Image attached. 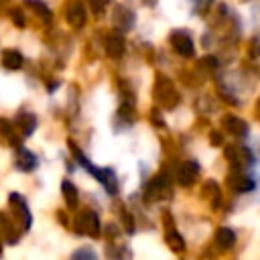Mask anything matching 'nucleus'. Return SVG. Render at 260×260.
I'll return each mask as SVG.
<instances>
[{
	"label": "nucleus",
	"mask_w": 260,
	"mask_h": 260,
	"mask_svg": "<svg viewBox=\"0 0 260 260\" xmlns=\"http://www.w3.org/2000/svg\"><path fill=\"white\" fill-rule=\"evenodd\" d=\"M75 225H77V230L81 232V234H85V236H89V238H98L100 236V217H98V213L95 211H81L79 215H77V219H75Z\"/></svg>",
	"instance_id": "f257e3e1"
},
{
	"label": "nucleus",
	"mask_w": 260,
	"mask_h": 260,
	"mask_svg": "<svg viewBox=\"0 0 260 260\" xmlns=\"http://www.w3.org/2000/svg\"><path fill=\"white\" fill-rule=\"evenodd\" d=\"M225 158H228L234 167H244V165H252V162H254L252 152H250L246 146H238V144H232V146L225 148Z\"/></svg>",
	"instance_id": "f03ea898"
},
{
	"label": "nucleus",
	"mask_w": 260,
	"mask_h": 260,
	"mask_svg": "<svg viewBox=\"0 0 260 260\" xmlns=\"http://www.w3.org/2000/svg\"><path fill=\"white\" fill-rule=\"evenodd\" d=\"M171 43H173L175 51H177L179 55H183V57H191V55L195 53V47H193V41H191V37H189L187 32H183V30H177V32H173V37H171Z\"/></svg>",
	"instance_id": "7ed1b4c3"
},
{
	"label": "nucleus",
	"mask_w": 260,
	"mask_h": 260,
	"mask_svg": "<svg viewBox=\"0 0 260 260\" xmlns=\"http://www.w3.org/2000/svg\"><path fill=\"white\" fill-rule=\"evenodd\" d=\"M144 193H146V197L152 199V201L165 197V193H169V179H167V175H158V177H154V179L146 185Z\"/></svg>",
	"instance_id": "20e7f679"
},
{
	"label": "nucleus",
	"mask_w": 260,
	"mask_h": 260,
	"mask_svg": "<svg viewBox=\"0 0 260 260\" xmlns=\"http://www.w3.org/2000/svg\"><path fill=\"white\" fill-rule=\"evenodd\" d=\"M197 173H199V165H197L195 160H187V162H183V165L177 169V181H179V185L189 187V185L195 181Z\"/></svg>",
	"instance_id": "39448f33"
},
{
	"label": "nucleus",
	"mask_w": 260,
	"mask_h": 260,
	"mask_svg": "<svg viewBox=\"0 0 260 260\" xmlns=\"http://www.w3.org/2000/svg\"><path fill=\"white\" fill-rule=\"evenodd\" d=\"M10 205L18 211V215H20V219H22V230H28V228H30V211H28L26 201H24L18 193H10Z\"/></svg>",
	"instance_id": "423d86ee"
},
{
	"label": "nucleus",
	"mask_w": 260,
	"mask_h": 260,
	"mask_svg": "<svg viewBox=\"0 0 260 260\" xmlns=\"http://www.w3.org/2000/svg\"><path fill=\"white\" fill-rule=\"evenodd\" d=\"M230 187L234 189V191H238V193H248V191H252L254 189V181L250 179V177H246L244 173H232L230 175Z\"/></svg>",
	"instance_id": "0eeeda50"
},
{
	"label": "nucleus",
	"mask_w": 260,
	"mask_h": 260,
	"mask_svg": "<svg viewBox=\"0 0 260 260\" xmlns=\"http://www.w3.org/2000/svg\"><path fill=\"white\" fill-rule=\"evenodd\" d=\"M16 169L18 171H32V169H37V156L30 152V150H26V148H18V152H16Z\"/></svg>",
	"instance_id": "6e6552de"
},
{
	"label": "nucleus",
	"mask_w": 260,
	"mask_h": 260,
	"mask_svg": "<svg viewBox=\"0 0 260 260\" xmlns=\"http://www.w3.org/2000/svg\"><path fill=\"white\" fill-rule=\"evenodd\" d=\"M223 126H225L228 132H232V134H236V136H246V134H248V124H246L242 118H238V116H228V118H223Z\"/></svg>",
	"instance_id": "1a4fd4ad"
},
{
	"label": "nucleus",
	"mask_w": 260,
	"mask_h": 260,
	"mask_svg": "<svg viewBox=\"0 0 260 260\" xmlns=\"http://www.w3.org/2000/svg\"><path fill=\"white\" fill-rule=\"evenodd\" d=\"M106 51H108V55L114 57V59L122 57V55H124V39H122L120 35H110L108 41H106Z\"/></svg>",
	"instance_id": "9d476101"
},
{
	"label": "nucleus",
	"mask_w": 260,
	"mask_h": 260,
	"mask_svg": "<svg viewBox=\"0 0 260 260\" xmlns=\"http://www.w3.org/2000/svg\"><path fill=\"white\" fill-rule=\"evenodd\" d=\"M215 244L221 248V250H228L236 244V234L232 228H219L217 234H215Z\"/></svg>",
	"instance_id": "9b49d317"
},
{
	"label": "nucleus",
	"mask_w": 260,
	"mask_h": 260,
	"mask_svg": "<svg viewBox=\"0 0 260 260\" xmlns=\"http://www.w3.org/2000/svg\"><path fill=\"white\" fill-rule=\"evenodd\" d=\"M2 65L6 69H20L22 67V55L16 49H6L2 55Z\"/></svg>",
	"instance_id": "f8f14e48"
},
{
	"label": "nucleus",
	"mask_w": 260,
	"mask_h": 260,
	"mask_svg": "<svg viewBox=\"0 0 260 260\" xmlns=\"http://www.w3.org/2000/svg\"><path fill=\"white\" fill-rule=\"evenodd\" d=\"M67 20L71 26H83L85 22V10L81 4H71L67 10Z\"/></svg>",
	"instance_id": "ddd939ff"
},
{
	"label": "nucleus",
	"mask_w": 260,
	"mask_h": 260,
	"mask_svg": "<svg viewBox=\"0 0 260 260\" xmlns=\"http://www.w3.org/2000/svg\"><path fill=\"white\" fill-rule=\"evenodd\" d=\"M35 126H37V118H35L32 114L22 112V114L18 116V128L22 130L24 136H30V134L35 132Z\"/></svg>",
	"instance_id": "4468645a"
},
{
	"label": "nucleus",
	"mask_w": 260,
	"mask_h": 260,
	"mask_svg": "<svg viewBox=\"0 0 260 260\" xmlns=\"http://www.w3.org/2000/svg\"><path fill=\"white\" fill-rule=\"evenodd\" d=\"M61 191H63L65 203H67L71 209H75V207H77V189H75V185H73L71 181H63V183H61Z\"/></svg>",
	"instance_id": "2eb2a0df"
},
{
	"label": "nucleus",
	"mask_w": 260,
	"mask_h": 260,
	"mask_svg": "<svg viewBox=\"0 0 260 260\" xmlns=\"http://www.w3.org/2000/svg\"><path fill=\"white\" fill-rule=\"evenodd\" d=\"M167 244H169L175 252H183V250H185V242H183V238H181L177 232H173V230L167 234Z\"/></svg>",
	"instance_id": "dca6fc26"
},
{
	"label": "nucleus",
	"mask_w": 260,
	"mask_h": 260,
	"mask_svg": "<svg viewBox=\"0 0 260 260\" xmlns=\"http://www.w3.org/2000/svg\"><path fill=\"white\" fill-rule=\"evenodd\" d=\"M69 260H98V256H95V252L91 248H79V250H75L71 254Z\"/></svg>",
	"instance_id": "f3484780"
},
{
	"label": "nucleus",
	"mask_w": 260,
	"mask_h": 260,
	"mask_svg": "<svg viewBox=\"0 0 260 260\" xmlns=\"http://www.w3.org/2000/svg\"><path fill=\"white\" fill-rule=\"evenodd\" d=\"M26 4H28V6H32V8H35V12L43 16V20H49V18H51V12H49V8H47L43 2H39V0H26Z\"/></svg>",
	"instance_id": "a211bd4d"
},
{
	"label": "nucleus",
	"mask_w": 260,
	"mask_h": 260,
	"mask_svg": "<svg viewBox=\"0 0 260 260\" xmlns=\"http://www.w3.org/2000/svg\"><path fill=\"white\" fill-rule=\"evenodd\" d=\"M10 16H12V20H14L18 26H24V16H22V12H20V10H12V12H10Z\"/></svg>",
	"instance_id": "6ab92c4d"
},
{
	"label": "nucleus",
	"mask_w": 260,
	"mask_h": 260,
	"mask_svg": "<svg viewBox=\"0 0 260 260\" xmlns=\"http://www.w3.org/2000/svg\"><path fill=\"white\" fill-rule=\"evenodd\" d=\"M89 4H91V8H93L95 12H102L104 6L108 4V0H89Z\"/></svg>",
	"instance_id": "aec40b11"
},
{
	"label": "nucleus",
	"mask_w": 260,
	"mask_h": 260,
	"mask_svg": "<svg viewBox=\"0 0 260 260\" xmlns=\"http://www.w3.org/2000/svg\"><path fill=\"white\" fill-rule=\"evenodd\" d=\"M211 142H213V144H221V134H219V132H213V134H211Z\"/></svg>",
	"instance_id": "412c9836"
},
{
	"label": "nucleus",
	"mask_w": 260,
	"mask_h": 260,
	"mask_svg": "<svg viewBox=\"0 0 260 260\" xmlns=\"http://www.w3.org/2000/svg\"><path fill=\"white\" fill-rule=\"evenodd\" d=\"M258 108H260V104H258Z\"/></svg>",
	"instance_id": "4be33fe9"
}]
</instances>
